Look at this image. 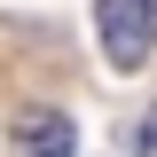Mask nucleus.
I'll return each instance as SVG.
<instances>
[{"mask_svg":"<svg viewBox=\"0 0 157 157\" xmlns=\"http://www.w3.org/2000/svg\"><path fill=\"white\" fill-rule=\"evenodd\" d=\"M94 39L110 71H141L157 55V0H94Z\"/></svg>","mask_w":157,"mask_h":157,"instance_id":"obj_1","label":"nucleus"},{"mask_svg":"<svg viewBox=\"0 0 157 157\" xmlns=\"http://www.w3.org/2000/svg\"><path fill=\"white\" fill-rule=\"evenodd\" d=\"M78 149V126L63 110H24L16 118V157H71Z\"/></svg>","mask_w":157,"mask_h":157,"instance_id":"obj_2","label":"nucleus"},{"mask_svg":"<svg viewBox=\"0 0 157 157\" xmlns=\"http://www.w3.org/2000/svg\"><path fill=\"white\" fill-rule=\"evenodd\" d=\"M134 157H157V102H149V118L134 126Z\"/></svg>","mask_w":157,"mask_h":157,"instance_id":"obj_3","label":"nucleus"}]
</instances>
